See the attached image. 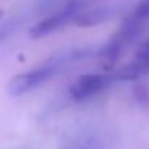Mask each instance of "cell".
Returning a JSON list of instances; mask_svg holds the SVG:
<instances>
[{"instance_id":"1","label":"cell","mask_w":149,"mask_h":149,"mask_svg":"<svg viewBox=\"0 0 149 149\" xmlns=\"http://www.w3.org/2000/svg\"><path fill=\"white\" fill-rule=\"evenodd\" d=\"M68 59L69 56H56V58L43 63L39 68H34L27 72L11 77V80L8 82V93L11 96H21V95L34 90L40 84H43L50 77H53L58 71H61Z\"/></svg>"},{"instance_id":"2","label":"cell","mask_w":149,"mask_h":149,"mask_svg":"<svg viewBox=\"0 0 149 149\" xmlns=\"http://www.w3.org/2000/svg\"><path fill=\"white\" fill-rule=\"evenodd\" d=\"M82 7H84V3H82L80 0H68L56 13L50 15V16L43 18L39 23L34 24L29 29V37L34 40H37V39H43V37L59 31L61 27H64L66 24L72 23L75 15L84 10Z\"/></svg>"},{"instance_id":"3","label":"cell","mask_w":149,"mask_h":149,"mask_svg":"<svg viewBox=\"0 0 149 149\" xmlns=\"http://www.w3.org/2000/svg\"><path fill=\"white\" fill-rule=\"evenodd\" d=\"M112 82V75L109 74H85L71 85L69 95L75 101H84L106 90Z\"/></svg>"},{"instance_id":"4","label":"cell","mask_w":149,"mask_h":149,"mask_svg":"<svg viewBox=\"0 0 149 149\" xmlns=\"http://www.w3.org/2000/svg\"><path fill=\"white\" fill-rule=\"evenodd\" d=\"M116 10L111 7H96V8H88V10H82L75 15L72 23L77 27H95L100 24L106 23V21L112 19Z\"/></svg>"},{"instance_id":"5","label":"cell","mask_w":149,"mask_h":149,"mask_svg":"<svg viewBox=\"0 0 149 149\" xmlns=\"http://www.w3.org/2000/svg\"><path fill=\"white\" fill-rule=\"evenodd\" d=\"M123 47H125V42H123V40L120 39V36L116 32L111 37L109 42H107L106 45L100 50V53H98L104 68H112V66L116 64L119 56H120V53H122V50H123Z\"/></svg>"},{"instance_id":"6","label":"cell","mask_w":149,"mask_h":149,"mask_svg":"<svg viewBox=\"0 0 149 149\" xmlns=\"http://www.w3.org/2000/svg\"><path fill=\"white\" fill-rule=\"evenodd\" d=\"M21 24H23L21 15H13V16L7 18L5 21H2L0 23V43L3 42V40H7L10 36H13L21 27Z\"/></svg>"},{"instance_id":"7","label":"cell","mask_w":149,"mask_h":149,"mask_svg":"<svg viewBox=\"0 0 149 149\" xmlns=\"http://www.w3.org/2000/svg\"><path fill=\"white\" fill-rule=\"evenodd\" d=\"M106 148V141L101 135H90L88 138L79 141L77 144H72L71 149H104Z\"/></svg>"},{"instance_id":"8","label":"cell","mask_w":149,"mask_h":149,"mask_svg":"<svg viewBox=\"0 0 149 149\" xmlns=\"http://www.w3.org/2000/svg\"><path fill=\"white\" fill-rule=\"evenodd\" d=\"M135 64H138L141 68V71H148L149 69V40H146L136 52V58H135Z\"/></svg>"},{"instance_id":"9","label":"cell","mask_w":149,"mask_h":149,"mask_svg":"<svg viewBox=\"0 0 149 149\" xmlns=\"http://www.w3.org/2000/svg\"><path fill=\"white\" fill-rule=\"evenodd\" d=\"M130 18L144 24V21L149 19V0H139L136 7L133 8V13L130 15Z\"/></svg>"}]
</instances>
